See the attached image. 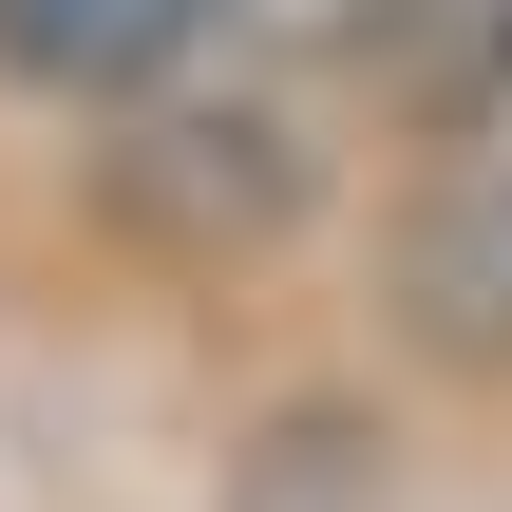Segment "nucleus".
<instances>
[{
    "instance_id": "20e7f679",
    "label": "nucleus",
    "mask_w": 512,
    "mask_h": 512,
    "mask_svg": "<svg viewBox=\"0 0 512 512\" xmlns=\"http://www.w3.org/2000/svg\"><path fill=\"white\" fill-rule=\"evenodd\" d=\"M228 38H266V57H399V38H437V0H228Z\"/></svg>"
},
{
    "instance_id": "f257e3e1",
    "label": "nucleus",
    "mask_w": 512,
    "mask_h": 512,
    "mask_svg": "<svg viewBox=\"0 0 512 512\" xmlns=\"http://www.w3.org/2000/svg\"><path fill=\"white\" fill-rule=\"evenodd\" d=\"M95 209H114L152 266H266V247L323 209V152H304L285 95H152V114H114Z\"/></svg>"
},
{
    "instance_id": "7ed1b4c3",
    "label": "nucleus",
    "mask_w": 512,
    "mask_h": 512,
    "mask_svg": "<svg viewBox=\"0 0 512 512\" xmlns=\"http://www.w3.org/2000/svg\"><path fill=\"white\" fill-rule=\"evenodd\" d=\"M209 38H228V0H0V76L57 114H152V95H190Z\"/></svg>"
},
{
    "instance_id": "f03ea898",
    "label": "nucleus",
    "mask_w": 512,
    "mask_h": 512,
    "mask_svg": "<svg viewBox=\"0 0 512 512\" xmlns=\"http://www.w3.org/2000/svg\"><path fill=\"white\" fill-rule=\"evenodd\" d=\"M380 323L437 380H512V133H456L380 228Z\"/></svg>"
}]
</instances>
